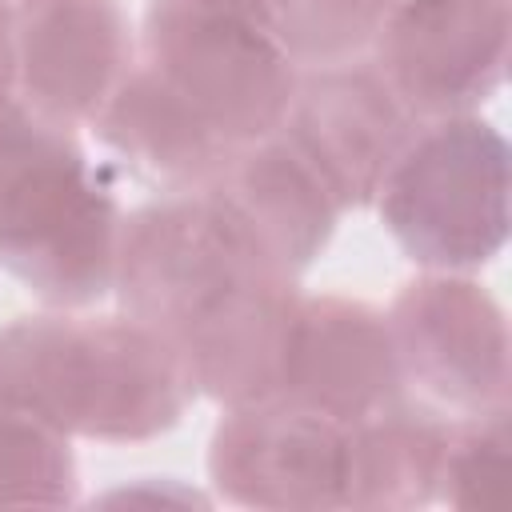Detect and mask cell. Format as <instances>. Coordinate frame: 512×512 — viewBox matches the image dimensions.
Here are the masks:
<instances>
[{"label": "cell", "mask_w": 512, "mask_h": 512, "mask_svg": "<svg viewBox=\"0 0 512 512\" xmlns=\"http://www.w3.org/2000/svg\"><path fill=\"white\" fill-rule=\"evenodd\" d=\"M92 132L128 176L160 192L208 188L236 152L140 60L96 112Z\"/></svg>", "instance_id": "4fadbf2b"}, {"label": "cell", "mask_w": 512, "mask_h": 512, "mask_svg": "<svg viewBox=\"0 0 512 512\" xmlns=\"http://www.w3.org/2000/svg\"><path fill=\"white\" fill-rule=\"evenodd\" d=\"M384 4H392V0H384Z\"/></svg>", "instance_id": "d6986e66"}, {"label": "cell", "mask_w": 512, "mask_h": 512, "mask_svg": "<svg viewBox=\"0 0 512 512\" xmlns=\"http://www.w3.org/2000/svg\"><path fill=\"white\" fill-rule=\"evenodd\" d=\"M276 280L296 276L276 268L208 188L160 192L120 220L112 272L120 312L156 328L172 348Z\"/></svg>", "instance_id": "3957f363"}, {"label": "cell", "mask_w": 512, "mask_h": 512, "mask_svg": "<svg viewBox=\"0 0 512 512\" xmlns=\"http://www.w3.org/2000/svg\"><path fill=\"white\" fill-rule=\"evenodd\" d=\"M404 384L448 416L508 404V320L496 296L464 272H424L388 304Z\"/></svg>", "instance_id": "8992f818"}, {"label": "cell", "mask_w": 512, "mask_h": 512, "mask_svg": "<svg viewBox=\"0 0 512 512\" xmlns=\"http://www.w3.org/2000/svg\"><path fill=\"white\" fill-rule=\"evenodd\" d=\"M452 416L428 400H392L344 428V508H420L440 492Z\"/></svg>", "instance_id": "5bb4252c"}, {"label": "cell", "mask_w": 512, "mask_h": 512, "mask_svg": "<svg viewBox=\"0 0 512 512\" xmlns=\"http://www.w3.org/2000/svg\"><path fill=\"white\" fill-rule=\"evenodd\" d=\"M196 388L176 348L144 320L52 308L0 328V408L60 436L152 440L180 424Z\"/></svg>", "instance_id": "6da1fadb"}, {"label": "cell", "mask_w": 512, "mask_h": 512, "mask_svg": "<svg viewBox=\"0 0 512 512\" xmlns=\"http://www.w3.org/2000/svg\"><path fill=\"white\" fill-rule=\"evenodd\" d=\"M120 196L88 160L76 124L20 96L0 104V268L48 308H88L112 292Z\"/></svg>", "instance_id": "7a4b0ae2"}, {"label": "cell", "mask_w": 512, "mask_h": 512, "mask_svg": "<svg viewBox=\"0 0 512 512\" xmlns=\"http://www.w3.org/2000/svg\"><path fill=\"white\" fill-rule=\"evenodd\" d=\"M8 4H12V0H8Z\"/></svg>", "instance_id": "ffe728a7"}, {"label": "cell", "mask_w": 512, "mask_h": 512, "mask_svg": "<svg viewBox=\"0 0 512 512\" xmlns=\"http://www.w3.org/2000/svg\"><path fill=\"white\" fill-rule=\"evenodd\" d=\"M16 96L64 124H92L136 64L120 0H16Z\"/></svg>", "instance_id": "8fae6325"}, {"label": "cell", "mask_w": 512, "mask_h": 512, "mask_svg": "<svg viewBox=\"0 0 512 512\" xmlns=\"http://www.w3.org/2000/svg\"><path fill=\"white\" fill-rule=\"evenodd\" d=\"M404 396L388 316L348 296H300L276 400L332 424H356Z\"/></svg>", "instance_id": "30bf717a"}, {"label": "cell", "mask_w": 512, "mask_h": 512, "mask_svg": "<svg viewBox=\"0 0 512 512\" xmlns=\"http://www.w3.org/2000/svg\"><path fill=\"white\" fill-rule=\"evenodd\" d=\"M208 476L244 508H344V424L276 396L228 404Z\"/></svg>", "instance_id": "9c48e42d"}, {"label": "cell", "mask_w": 512, "mask_h": 512, "mask_svg": "<svg viewBox=\"0 0 512 512\" xmlns=\"http://www.w3.org/2000/svg\"><path fill=\"white\" fill-rule=\"evenodd\" d=\"M16 96V8L0 0V104Z\"/></svg>", "instance_id": "ac0fdd59"}, {"label": "cell", "mask_w": 512, "mask_h": 512, "mask_svg": "<svg viewBox=\"0 0 512 512\" xmlns=\"http://www.w3.org/2000/svg\"><path fill=\"white\" fill-rule=\"evenodd\" d=\"M416 128L420 120L392 92L380 68L360 56L300 72L276 136L320 176L344 212L376 200Z\"/></svg>", "instance_id": "ba28073f"}, {"label": "cell", "mask_w": 512, "mask_h": 512, "mask_svg": "<svg viewBox=\"0 0 512 512\" xmlns=\"http://www.w3.org/2000/svg\"><path fill=\"white\" fill-rule=\"evenodd\" d=\"M372 204L420 268H484L508 240V140L476 112L420 120Z\"/></svg>", "instance_id": "5b68a950"}, {"label": "cell", "mask_w": 512, "mask_h": 512, "mask_svg": "<svg viewBox=\"0 0 512 512\" xmlns=\"http://www.w3.org/2000/svg\"><path fill=\"white\" fill-rule=\"evenodd\" d=\"M208 192L236 228L292 276L324 252L340 220V204L328 196L320 176L276 132L236 148Z\"/></svg>", "instance_id": "7c38bea8"}, {"label": "cell", "mask_w": 512, "mask_h": 512, "mask_svg": "<svg viewBox=\"0 0 512 512\" xmlns=\"http://www.w3.org/2000/svg\"><path fill=\"white\" fill-rule=\"evenodd\" d=\"M136 60L232 148L272 136L300 80L264 0H148Z\"/></svg>", "instance_id": "277c9868"}, {"label": "cell", "mask_w": 512, "mask_h": 512, "mask_svg": "<svg viewBox=\"0 0 512 512\" xmlns=\"http://www.w3.org/2000/svg\"><path fill=\"white\" fill-rule=\"evenodd\" d=\"M76 460L68 436L48 424L0 408V504H72Z\"/></svg>", "instance_id": "e0dca14e"}, {"label": "cell", "mask_w": 512, "mask_h": 512, "mask_svg": "<svg viewBox=\"0 0 512 512\" xmlns=\"http://www.w3.org/2000/svg\"><path fill=\"white\" fill-rule=\"evenodd\" d=\"M508 448V404L476 416H452L436 500L452 508H504L512 472Z\"/></svg>", "instance_id": "2e32d148"}, {"label": "cell", "mask_w": 512, "mask_h": 512, "mask_svg": "<svg viewBox=\"0 0 512 512\" xmlns=\"http://www.w3.org/2000/svg\"><path fill=\"white\" fill-rule=\"evenodd\" d=\"M384 12V0H264V20L300 72L368 56Z\"/></svg>", "instance_id": "9a60e30c"}, {"label": "cell", "mask_w": 512, "mask_h": 512, "mask_svg": "<svg viewBox=\"0 0 512 512\" xmlns=\"http://www.w3.org/2000/svg\"><path fill=\"white\" fill-rule=\"evenodd\" d=\"M512 0H392L368 60L416 120L476 112L508 76Z\"/></svg>", "instance_id": "52a82bcc"}]
</instances>
